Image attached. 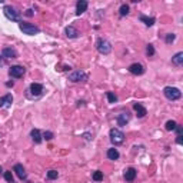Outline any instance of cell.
<instances>
[{
	"label": "cell",
	"mask_w": 183,
	"mask_h": 183,
	"mask_svg": "<svg viewBox=\"0 0 183 183\" xmlns=\"http://www.w3.org/2000/svg\"><path fill=\"white\" fill-rule=\"evenodd\" d=\"M176 143H177V144H182L183 143V136H182V134H177V137H176Z\"/></svg>",
	"instance_id": "obj_31"
},
{
	"label": "cell",
	"mask_w": 183,
	"mask_h": 183,
	"mask_svg": "<svg viewBox=\"0 0 183 183\" xmlns=\"http://www.w3.org/2000/svg\"><path fill=\"white\" fill-rule=\"evenodd\" d=\"M93 180H96V182H100V180H103V172H100V170H96V172L93 173Z\"/></svg>",
	"instance_id": "obj_22"
},
{
	"label": "cell",
	"mask_w": 183,
	"mask_h": 183,
	"mask_svg": "<svg viewBox=\"0 0 183 183\" xmlns=\"http://www.w3.org/2000/svg\"><path fill=\"white\" fill-rule=\"evenodd\" d=\"M3 13H4V16H6L9 20H12V22H20V14H19V12H16L12 6H4Z\"/></svg>",
	"instance_id": "obj_2"
},
{
	"label": "cell",
	"mask_w": 183,
	"mask_h": 183,
	"mask_svg": "<svg viewBox=\"0 0 183 183\" xmlns=\"http://www.w3.org/2000/svg\"><path fill=\"white\" fill-rule=\"evenodd\" d=\"M129 72H130L132 75H136V76H140V75H143L144 72V67L140 63H133V65L129 66Z\"/></svg>",
	"instance_id": "obj_8"
},
{
	"label": "cell",
	"mask_w": 183,
	"mask_h": 183,
	"mask_svg": "<svg viewBox=\"0 0 183 183\" xmlns=\"http://www.w3.org/2000/svg\"><path fill=\"white\" fill-rule=\"evenodd\" d=\"M146 53H147V56H153V54H155V47H153V44H149V46L146 47Z\"/></svg>",
	"instance_id": "obj_28"
},
{
	"label": "cell",
	"mask_w": 183,
	"mask_h": 183,
	"mask_svg": "<svg viewBox=\"0 0 183 183\" xmlns=\"http://www.w3.org/2000/svg\"><path fill=\"white\" fill-rule=\"evenodd\" d=\"M176 122L175 120H169V122H166V130H175V127H176Z\"/></svg>",
	"instance_id": "obj_25"
},
{
	"label": "cell",
	"mask_w": 183,
	"mask_h": 183,
	"mask_svg": "<svg viewBox=\"0 0 183 183\" xmlns=\"http://www.w3.org/2000/svg\"><path fill=\"white\" fill-rule=\"evenodd\" d=\"M66 36L70 37V39H75V37H77L79 36V32L73 26H67L66 27Z\"/></svg>",
	"instance_id": "obj_16"
},
{
	"label": "cell",
	"mask_w": 183,
	"mask_h": 183,
	"mask_svg": "<svg viewBox=\"0 0 183 183\" xmlns=\"http://www.w3.org/2000/svg\"><path fill=\"white\" fill-rule=\"evenodd\" d=\"M1 66H4V59H3V56H0V67Z\"/></svg>",
	"instance_id": "obj_34"
},
{
	"label": "cell",
	"mask_w": 183,
	"mask_h": 183,
	"mask_svg": "<svg viewBox=\"0 0 183 183\" xmlns=\"http://www.w3.org/2000/svg\"><path fill=\"white\" fill-rule=\"evenodd\" d=\"M129 120H130V115H129L127 112H126V113H120L118 116V123L120 126H125Z\"/></svg>",
	"instance_id": "obj_15"
},
{
	"label": "cell",
	"mask_w": 183,
	"mask_h": 183,
	"mask_svg": "<svg viewBox=\"0 0 183 183\" xmlns=\"http://www.w3.org/2000/svg\"><path fill=\"white\" fill-rule=\"evenodd\" d=\"M43 137H44L46 140H52V139H53V133H52V132H44V133H43Z\"/></svg>",
	"instance_id": "obj_30"
},
{
	"label": "cell",
	"mask_w": 183,
	"mask_h": 183,
	"mask_svg": "<svg viewBox=\"0 0 183 183\" xmlns=\"http://www.w3.org/2000/svg\"><path fill=\"white\" fill-rule=\"evenodd\" d=\"M42 92H43V86L42 84H39V83H32L30 84V93L33 96H39V94H42Z\"/></svg>",
	"instance_id": "obj_11"
},
{
	"label": "cell",
	"mask_w": 183,
	"mask_h": 183,
	"mask_svg": "<svg viewBox=\"0 0 183 183\" xmlns=\"http://www.w3.org/2000/svg\"><path fill=\"white\" fill-rule=\"evenodd\" d=\"M163 93H165V96H166L169 100H177V99H180V96H182V92L179 90L177 87H170V86L165 87Z\"/></svg>",
	"instance_id": "obj_1"
},
{
	"label": "cell",
	"mask_w": 183,
	"mask_h": 183,
	"mask_svg": "<svg viewBox=\"0 0 183 183\" xmlns=\"http://www.w3.org/2000/svg\"><path fill=\"white\" fill-rule=\"evenodd\" d=\"M20 27V30L25 33V34H30V36H33V34H37L40 32V29L37 26H34V25H30V23H20L19 25Z\"/></svg>",
	"instance_id": "obj_3"
},
{
	"label": "cell",
	"mask_w": 183,
	"mask_h": 183,
	"mask_svg": "<svg viewBox=\"0 0 183 183\" xmlns=\"http://www.w3.org/2000/svg\"><path fill=\"white\" fill-rule=\"evenodd\" d=\"M107 99H109V103L118 102V96H116L115 93H112V92H107Z\"/></svg>",
	"instance_id": "obj_24"
},
{
	"label": "cell",
	"mask_w": 183,
	"mask_h": 183,
	"mask_svg": "<svg viewBox=\"0 0 183 183\" xmlns=\"http://www.w3.org/2000/svg\"><path fill=\"white\" fill-rule=\"evenodd\" d=\"M119 156H120V155H119V152L116 149H109V150H107V157H109L110 160H118Z\"/></svg>",
	"instance_id": "obj_20"
},
{
	"label": "cell",
	"mask_w": 183,
	"mask_h": 183,
	"mask_svg": "<svg viewBox=\"0 0 183 183\" xmlns=\"http://www.w3.org/2000/svg\"><path fill=\"white\" fill-rule=\"evenodd\" d=\"M57 176H59L57 170H49V172H47V179H50V180L57 179Z\"/></svg>",
	"instance_id": "obj_23"
},
{
	"label": "cell",
	"mask_w": 183,
	"mask_h": 183,
	"mask_svg": "<svg viewBox=\"0 0 183 183\" xmlns=\"http://www.w3.org/2000/svg\"><path fill=\"white\" fill-rule=\"evenodd\" d=\"M69 80H72V82H84V80H87V75L84 72H82V70H76V72H72L69 75Z\"/></svg>",
	"instance_id": "obj_7"
},
{
	"label": "cell",
	"mask_w": 183,
	"mask_h": 183,
	"mask_svg": "<svg viewBox=\"0 0 183 183\" xmlns=\"http://www.w3.org/2000/svg\"><path fill=\"white\" fill-rule=\"evenodd\" d=\"M6 86H9V87H12V86H13V82H9V83H6Z\"/></svg>",
	"instance_id": "obj_35"
},
{
	"label": "cell",
	"mask_w": 183,
	"mask_h": 183,
	"mask_svg": "<svg viewBox=\"0 0 183 183\" xmlns=\"http://www.w3.org/2000/svg\"><path fill=\"white\" fill-rule=\"evenodd\" d=\"M175 130L177 132V134H182L183 129H182V126H179V125H176V127H175Z\"/></svg>",
	"instance_id": "obj_32"
},
{
	"label": "cell",
	"mask_w": 183,
	"mask_h": 183,
	"mask_svg": "<svg viewBox=\"0 0 183 183\" xmlns=\"http://www.w3.org/2000/svg\"><path fill=\"white\" fill-rule=\"evenodd\" d=\"M172 62L175 63L176 66H180L183 63V52H179V53H176L173 57H172Z\"/></svg>",
	"instance_id": "obj_19"
},
{
	"label": "cell",
	"mask_w": 183,
	"mask_h": 183,
	"mask_svg": "<svg viewBox=\"0 0 183 183\" xmlns=\"http://www.w3.org/2000/svg\"><path fill=\"white\" fill-rule=\"evenodd\" d=\"M12 103H13V96L10 93H7L6 96L0 97V107H9Z\"/></svg>",
	"instance_id": "obj_9"
},
{
	"label": "cell",
	"mask_w": 183,
	"mask_h": 183,
	"mask_svg": "<svg viewBox=\"0 0 183 183\" xmlns=\"http://www.w3.org/2000/svg\"><path fill=\"white\" fill-rule=\"evenodd\" d=\"M140 20L143 22L144 25L147 27H150V26H153L155 25V19L153 17H147V16H140Z\"/></svg>",
	"instance_id": "obj_21"
},
{
	"label": "cell",
	"mask_w": 183,
	"mask_h": 183,
	"mask_svg": "<svg viewBox=\"0 0 183 183\" xmlns=\"http://www.w3.org/2000/svg\"><path fill=\"white\" fill-rule=\"evenodd\" d=\"M119 12H120V16H126V14L129 13V6L127 4H122Z\"/></svg>",
	"instance_id": "obj_26"
},
{
	"label": "cell",
	"mask_w": 183,
	"mask_h": 183,
	"mask_svg": "<svg viewBox=\"0 0 183 183\" xmlns=\"http://www.w3.org/2000/svg\"><path fill=\"white\" fill-rule=\"evenodd\" d=\"M176 39V36L173 34V33H169V34H166V43H173Z\"/></svg>",
	"instance_id": "obj_29"
},
{
	"label": "cell",
	"mask_w": 183,
	"mask_h": 183,
	"mask_svg": "<svg viewBox=\"0 0 183 183\" xmlns=\"http://www.w3.org/2000/svg\"><path fill=\"white\" fill-rule=\"evenodd\" d=\"M133 109L136 110L137 118H144V116H146V113H147V110H146V109H144L140 103H134V105H133Z\"/></svg>",
	"instance_id": "obj_13"
},
{
	"label": "cell",
	"mask_w": 183,
	"mask_h": 183,
	"mask_svg": "<svg viewBox=\"0 0 183 183\" xmlns=\"http://www.w3.org/2000/svg\"><path fill=\"white\" fill-rule=\"evenodd\" d=\"M4 179H6V182L14 183V180H13V175H12V172H4Z\"/></svg>",
	"instance_id": "obj_27"
},
{
	"label": "cell",
	"mask_w": 183,
	"mask_h": 183,
	"mask_svg": "<svg viewBox=\"0 0 183 183\" xmlns=\"http://www.w3.org/2000/svg\"><path fill=\"white\" fill-rule=\"evenodd\" d=\"M14 172H16V175H17L20 179H26V170H25V168H23L22 165H16V166H14Z\"/></svg>",
	"instance_id": "obj_17"
},
{
	"label": "cell",
	"mask_w": 183,
	"mask_h": 183,
	"mask_svg": "<svg viewBox=\"0 0 183 183\" xmlns=\"http://www.w3.org/2000/svg\"><path fill=\"white\" fill-rule=\"evenodd\" d=\"M27 16V17H32V16H33V10H32V9H29V10H26V13H25Z\"/></svg>",
	"instance_id": "obj_33"
},
{
	"label": "cell",
	"mask_w": 183,
	"mask_h": 183,
	"mask_svg": "<svg viewBox=\"0 0 183 183\" xmlns=\"http://www.w3.org/2000/svg\"><path fill=\"white\" fill-rule=\"evenodd\" d=\"M30 136H32V139H33L34 143H40L42 142V134H40L39 129H33V130L30 132Z\"/></svg>",
	"instance_id": "obj_18"
},
{
	"label": "cell",
	"mask_w": 183,
	"mask_h": 183,
	"mask_svg": "<svg viewBox=\"0 0 183 183\" xmlns=\"http://www.w3.org/2000/svg\"><path fill=\"white\" fill-rule=\"evenodd\" d=\"M110 140H112L115 144L123 143V140H125V134L119 130V129H112V130H110Z\"/></svg>",
	"instance_id": "obj_5"
},
{
	"label": "cell",
	"mask_w": 183,
	"mask_h": 183,
	"mask_svg": "<svg viewBox=\"0 0 183 183\" xmlns=\"http://www.w3.org/2000/svg\"><path fill=\"white\" fill-rule=\"evenodd\" d=\"M134 177H136V170L133 169V168H129V169L125 170V179L127 182H133Z\"/></svg>",
	"instance_id": "obj_14"
},
{
	"label": "cell",
	"mask_w": 183,
	"mask_h": 183,
	"mask_svg": "<svg viewBox=\"0 0 183 183\" xmlns=\"http://www.w3.org/2000/svg\"><path fill=\"white\" fill-rule=\"evenodd\" d=\"M86 9H87V1H86V0H80V1H77V4H76V13H77L79 16L82 13H84Z\"/></svg>",
	"instance_id": "obj_12"
},
{
	"label": "cell",
	"mask_w": 183,
	"mask_h": 183,
	"mask_svg": "<svg viewBox=\"0 0 183 183\" xmlns=\"http://www.w3.org/2000/svg\"><path fill=\"white\" fill-rule=\"evenodd\" d=\"M96 47H97V50L102 53V54H109V53L112 52V44L105 39H99L97 40V43H96Z\"/></svg>",
	"instance_id": "obj_4"
},
{
	"label": "cell",
	"mask_w": 183,
	"mask_h": 183,
	"mask_svg": "<svg viewBox=\"0 0 183 183\" xmlns=\"http://www.w3.org/2000/svg\"><path fill=\"white\" fill-rule=\"evenodd\" d=\"M0 172H1V166H0Z\"/></svg>",
	"instance_id": "obj_36"
},
{
	"label": "cell",
	"mask_w": 183,
	"mask_h": 183,
	"mask_svg": "<svg viewBox=\"0 0 183 183\" xmlns=\"http://www.w3.org/2000/svg\"><path fill=\"white\" fill-rule=\"evenodd\" d=\"M1 56H3V57H7V59H14V57H17V53H16V50L12 49V47H4L3 52H1Z\"/></svg>",
	"instance_id": "obj_10"
},
{
	"label": "cell",
	"mask_w": 183,
	"mask_h": 183,
	"mask_svg": "<svg viewBox=\"0 0 183 183\" xmlns=\"http://www.w3.org/2000/svg\"><path fill=\"white\" fill-rule=\"evenodd\" d=\"M25 73H26V69H25L23 66H12L10 70H9V75H10L12 77H16V79L23 77Z\"/></svg>",
	"instance_id": "obj_6"
}]
</instances>
